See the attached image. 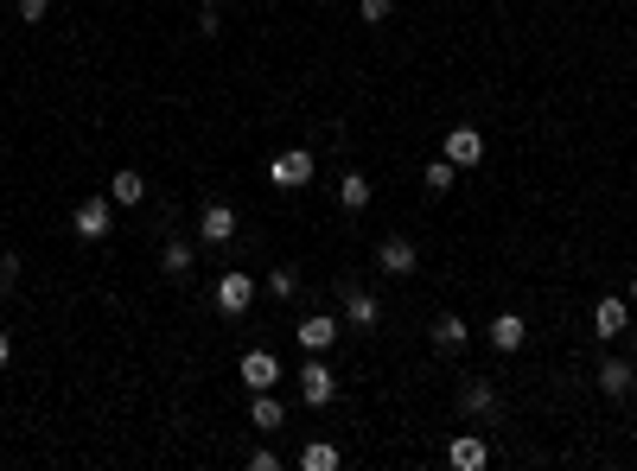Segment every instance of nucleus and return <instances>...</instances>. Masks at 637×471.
I'll list each match as a JSON object with an SVG mask.
<instances>
[{
  "instance_id": "obj_5",
  "label": "nucleus",
  "mask_w": 637,
  "mask_h": 471,
  "mask_svg": "<svg viewBox=\"0 0 637 471\" xmlns=\"http://www.w3.org/2000/svg\"><path fill=\"white\" fill-rule=\"evenodd\" d=\"M446 160H453L459 172H472L478 160H485V134L478 128H446Z\"/></svg>"
},
{
  "instance_id": "obj_9",
  "label": "nucleus",
  "mask_w": 637,
  "mask_h": 471,
  "mask_svg": "<svg viewBox=\"0 0 637 471\" xmlns=\"http://www.w3.org/2000/svg\"><path fill=\"white\" fill-rule=\"evenodd\" d=\"M523 338H529L523 312H497V319H491V344H497L504 357H516V351H523Z\"/></svg>"
},
{
  "instance_id": "obj_29",
  "label": "nucleus",
  "mask_w": 637,
  "mask_h": 471,
  "mask_svg": "<svg viewBox=\"0 0 637 471\" xmlns=\"http://www.w3.org/2000/svg\"><path fill=\"white\" fill-rule=\"evenodd\" d=\"M631 300H637V274H631Z\"/></svg>"
},
{
  "instance_id": "obj_11",
  "label": "nucleus",
  "mask_w": 637,
  "mask_h": 471,
  "mask_svg": "<svg viewBox=\"0 0 637 471\" xmlns=\"http://www.w3.org/2000/svg\"><path fill=\"white\" fill-rule=\"evenodd\" d=\"M599 389H606L612 401H625V395L637 389V370H631L625 357H606V363H599Z\"/></svg>"
},
{
  "instance_id": "obj_17",
  "label": "nucleus",
  "mask_w": 637,
  "mask_h": 471,
  "mask_svg": "<svg viewBox=\"0 0 637 471\" xmlns=\"http://www.w3.org/2000/svg\"><path fill=\"white\" fill-rule=\"evenodd\" d=\"M338 204H344V211H364V204H370V172H344V179H338Z\"/></svg>"
},
{
  "instance_id": "obj_6",
  "label": "nucleus",
  "mask_w": 637,
  "mask_h": 471,
  "mask_svg": "<svg viewBox=\"0 0 637 471\" xmlns=\"http://www.w3.org/2000/svg\"><path fill=\"white\" fill-rule=\"evenodd\" d=\"M376 268H383V274H415L421 268V249L408 236H389L383 249H376Z\"/></svg>"
},
{
  "instance_id": "obj_4",
  "label": "nucleus",
  "mask_w": 637,
  "mask_h": 471,
  "mask_svg": "<svg viewBox=\"0 0 637 471\" xmlns=\"http://www.w3.org/2000/svg\"><path fill=\"white\" fill-rule=\"evenodd\" d=\"M300 395H306V408H325V401L338 395V376L319 363V351H306V370H300Z\"/></svg>"
},
{
  "instance_id": "obj_13",
  "label": "nucleus",
  "mask_w": 637,
  "mask_h": 471,
  "mask_svg": "<svg viewBox=\"0 0 637 471\" xmlns=\"http://www.w3.org/2000/svg\"><path fill=\"white\" fill-rule=\"evenodd\" d=\"M198 236L211 242V249H217V242H230L236 236V211H230V204H211V211L198 217Z\"/></svg>"
},
{
  "instance_id": "obj_12",
  "label": "nucleus",
  "mask_w": 637,
  "mask_h": 471,
  "mask_svg": "<svg viewBox=\"0 0 637 471\" xmlns=\"http://www.w3.org/2000/svg\"><path fill=\"white\" fill-rule=\"evenodd\" d=\"M243 382H249V389H274V382H281V357H274V351H249L243 357Z\"/></svg>"
},
{
  "instance_id": "obj_3",
  "label": "nucleus",
  "mask_w": 637,
  "mask_h": 471,
  "mask_svg": "<svg viewBox=\"0 0 637 471\" xmlns=\"http://www.w3.org/2000/svg\"><path fill=\"white\" fill-rule=\"evenodd\" d=\"M255 306V274H217V312L223 319H243Z\"/></svg>"
},
{
  "instance_id": "obj_20",
  "label": "nucleus",
  "mask_w": 637,
  "mask_h": 471,
  "mask_svg": "<svg viewBox=\"0 0 637 471\" xmlns=\"http://www.w3.org/2000/svg\"><path fill=\"white\" fill-rule=\"evenodd\" d=\"M109 198L122 204V211H134V204L147 198V179H141V172H115V191H109Z\"/></svg>"
},
{
  "instance_id": "obj_7",
  "label": "nucleus",
  "mask_w": 637,
  "mask_h": 471,
  "mask_svg": "<svg viewBox=\"0 0 637 471\" xmlns=\"http://www.w3.org/2000/svg\"><path fill=\"white\" fill-rule=\"evenodd\" d=\"M338 319H325V312H319V319H300L294 325V338H300V351H332V344H338Z\"/></svg>"
},
{
  "instance_id": "obj_22",
  "label": "nucleus",
  "mask_w": 637,
  "mask_h": 471,
  "mask_svg": "<svg viewBox=\"0 0 637 471\" xmlns=\"http://www.w3.org/2000/svg\"><path fill=\"white\" fill-rule=\"evenodd\" d=\"M421 179H427V191H453V179H459V166H453V160H434V166L421 172Z\"/></svg>"
},
{
  "instance_id": "obj_30",
  "label": "nucleus",
  "mask_w": 637,
  "mask_h": 471,
  "mask_svg": "<svg viewBox=\"0 0 637 471\" xmlns=\"http://www.w3.org/2000/svg\"><path fill=\"white\" fill-rule=\"evenodd\" d=\"M631 344H637V325H631Z\"/></svg>"
},
{
  "instance_id": "obj_28",
  "label": "nucleus",
  "mask_w": 637,
  "mask_h": 471,
  "mask_svg": "<svg viewBox=\"0 0 637 471\" xmlns=\"http://www.w3.org/2000/svg\"><path fill=\"white\" fill-rule=\"evenodd\" d=\"M7 357H13V338H7V331H0V370H7Z\"/></svg>"
},
{
  "instance_id": "obj_31",
  "label": "nucleus",
  "mask_w": 637,
  "mask_h": 471,
  "mask_svg": "<svg viewBox=\"0 0 637 471\" xmlns=\"http://www.w3.org/2000/svg\"><path fill=\"white\" fill-rule=\"evenodd\" d=\"M204 7H217V0H204Z\"/></svg>"
},
{
  "instance_id": "obj_1",
  "label": "nucleus",
  "mask_w": 637,
  "mask_h": 471,
  "mask_svg": "<svg viewBox=\"0 0 637 471\" xmlns=\"http://www.w3.org/2000/svg\"><path fill=\"white\" fill-rule=\"evenodd\" d=\"M313 172H319V160L306 147H287V153H274L268 160V185L274 191H300V185H313Z\"/></svg>"
},
{
  "instance_id": "obj_24",
  "label": "nucleus",
  "mask_w": 637,
  "mask_h": 471,
  "mask_svg": "<svg viewBox=\"0 0 637 471\" xmlns=\"http://www.w3.org/2000/svg\"><path fill=\"white\" fill-rule=\"evenodd\" d=\"M357 13H364V20H370V26H383V20H389V13H395V0H357Z\"/></svg>"
},
{
  "instance_id": "obj_10",
  "label": "nucleus",
  "mask_w": 637,
  "mask_h": 471,
  "mask_svg": "<svg viewBox=\"0 0 637 471\" xmlns=\"http://www.w3.org/2000/svg\"><path fill=\"white\" fill-rule=\"evenodd\" d=\"M446 459H453L459 471H485V465H491V446L478 440V433H459V440L446 446Z\"/></svg>"
},
{
  "instance_id": "obj_26",
  "label": "nucleus",
  "mask_w": 637,
  "mask_h": 471,
  "mask_svg": "<svg viewBox=\"0 0 637 471\" xmlns=\"http://www.w3.org/2000/svg\"><path fill=\"white\" fill-rule=\"evenodd\" d=\"M198 32H204V39H217V32H223V20H217V7H204V13H198Z\"/></svg>"
},
{
  "instance_id": "obj_8",
  "label": "nucleus",
  "mask_w": 637,
  "mask_h": 471,
  "mask_svg": "<svg viewBox=\"0 0 637 471\" xmlns=\"http://www.w3.org/2000/svg\"><path fill=\"white\" fill-rule=\"evenodd\" d=\"M459 408H466V414H485V421H491V414H497L491 376H466V382H459Z\"/></svg>"
},
{
  "instance_id": "obj_27",
  "label": "nucleus",
  "mask_w": 637,
  "mask_h": 471,
  "mask_svg": "<svg viewBox=\"0 0 637 471\" xmlns=\"http://www.w3.org/2000/svg\"><path fill=\"white\" fill-rule=\"evenodd\" d=\"M13 274H20V261H13V255H0V287H13Z\"/></svg>"
},
{
  "instance_id": "obj_18",
  "label": "nucleus",
  "mask_w": 637,
  "mask_h": 471,
  "mask_svg": "<svg viewBox=\"0 0 637 471\" xmlns=\"http://www.w3.org/2000/svg\"><path fill=\"white\" fill-rule=\"evenodd\" d=\"M160 268L172 274V281H185V274H192V242L166 236V249H160Z\"/></svg>"
},
{
  "instance_id": "obj_15",
  "label": "nucleus",
  "mask_w": 637,
  "mask_h": 471,
  "mask_svg": "<svg viewBox=\"0 0 637 471\" xmlns=\"http://www.w3.org/2000/svg\"><path fill=\"white\" fill-rule=\"evenodd\" d=\"M344 319H351V325H364V331H376V319H383V306H376L364 287H344Z\"/></svg>"
},
{
  "instance_id": "obj_2",
  "label": "nucleus",
  "mask_w": 637,
  "mask_h": 471,
  "mask_svg": "<svg viewBox=\"0 0 637 471\" xmlns=\"http://www.w3.org/2000/svg\"><path fill=\"white\" fill-rule=\"evenodd\" d=\"M71 230H77L83 242H102V236L115 230V198H83L77 217H71Z\"/></svg>"
},
{
  "instance_id": "obj_14",
  "label": "nucleus",
  "mask_w": 637,
  "mask_h": 471,
  "mask_svg": "<svg viewBox=\"0 0 637 471\" xmlns=\"http://www.w3.org/2000/svg\"><path fill=\"white\" fill-rule=\"evenodd\" d=\"M593 331H599V338H618V331H631V319H625V300H618V293H606V300L593 306Z\"/></svg>"
},
{
  "instance_id": "obj_21",
  "label": "nucleus",
  "mask_w": 637,
  "mask_h": 471,
  "mask_svg": "<svg viewBox=\"0 0 637 471\" xmlns=\"http://www.w3.org/2000/svg\"><path fill=\"white\" fill-rule=\"evenodd\" d=\"M300 471H338V446H325V440H313L300 452Z\"/></svg>"
},
{
  "instance_id": "obj_25",
  "label": "nucleus",
  "mask_w": 637,
  "mask_h": 471,
  "mask_svg": "<svg viewBox=\"0 0 637 471\" xmlns=\"http://www.w3.org/2000/svg\"><path fill=\"white\" fill-rule=\"evenodd\" d=\"M45 13H51V0H20V20H26V26H39Z\"/></svg>"
},
{
  "instance_id": "obj_19",
  "label": "nucleus",
  "mask_w": 637,
  "mask_h": 471,
  "mask_svg": "<svg viewBox=\"0 0 637 471\" xmlns=\"http://www.w3.org/2000/svg\"><path fill=\"white\" fill-rule=\"evenodd\" d=\"M249 421L262 427V433H274V427L287 421V414H281V401H274V389H255V408H249Z\"/></svg>"
},
{
  "instance_id": "obj_16",
  "label": "nucleus",
  "mask_w": 637,
  "mask_h": 471,
  "mask_svg": "<svg viewBox=\"0 0 637 471\" xmlns=\"http://www.w3.org/2000/svg\"><path fill=\"white\" fill-rule=\"evenodd\" d=\"M466 338H472V325L459 319V312H440V319H434V344H440V351H459Z\"/></svg>"
},
{
  "instance_id": "obj_23",
  "label": "nucleus",
  "mask_w": 637,
  "mask_h": 471,
  "mask_svg": "<svg viewBox=\"0 0 637 471\" xmlns=\"http://www.w3.org/2000/svg\"><path fill=\"white\" fill-rule=\"evenodd\" d=\"M294 287H300V274H294V268H274V274H268V293H274V300H287Z\"/></svg>"
}]
</instances>
